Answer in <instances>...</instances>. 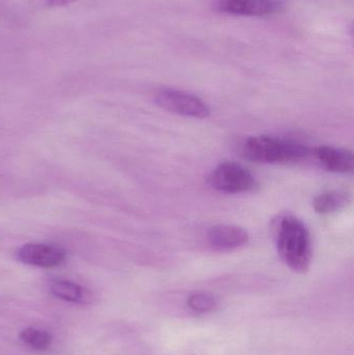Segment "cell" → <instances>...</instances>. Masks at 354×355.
<instances>
[{
    "instance_id": "1",
    "label": "cell",
    "mask_w": 354,
    "mask_h": 355,
    "mask_svg": "<svg viewBox=\"0 0 354 355\" xmlns=\"http://www.w3.org/2000/svg\"><path fill=\"white\" fill-rule=\"evenodd\" d=\"M276 245L281 260L293 272L303 275L313 259L311 235L305 223L292 214H284L276 220Z\"/></svg>"
},
{
    "instance_id": "2",
    "label": "cell",
    "mask_w": 354,
    "mask_h": 355,
    "mask_svg": "<svg viewBox=\"0 0 354 355\" xmlns=\"http://www.w3.org/2000/svg\"><path fill=\"white\" fill-rule=\"evenodd\" d=\"M241 153L249 162L265 164H293L307 159L311 154L303 144L267 135L247 139Z\"/></svg>"
},
{
    "instance_id": "3",
    "label": "cell",
    "mask_w": 354,
    "mask_h": 355,
    "mask_svg": "<svg viewBox=\"0 0 354 355\" xmlns=\"http://www.w3.org/2000/svg\"><path fill=\"white\" fill-rule=\"evenodd\" d=\"M213 189L224 193H245L257 187L254 175L236 162H224L216 166L207 178Z\"/></svg>"
},
{
    "instance_id": "4",
    "label": "cell",
    "mask_w": 354,
    "mask_h": 355,
    "mask_svg": "<svg viewBox=\"0 0 354 355\" xmlns=\"http://www.w3.org/2000/svg\"><path fill=\"white\" fill-rule=\"evenodd\" d=\"M155 102L162 110L179 116L205 119L211 114L209 106L201 98L178 89H159L155 94Z\"/></svg>"
},
{
    "instance_id": "5",
    "label": "cell",
    "mask_w": 354,
    "mask_h": 355,
    "mask_svg": "<svg viewBox=\"0 0 354 355\" xmlns=\"http://www.w3.org/2000/svg\"><path fill=\"white\" fill-rule=\"evenodd\" d=\"M17 260L23 264L41 268L58 266L66 260L67 254L58 246L45 243H27L16 252Z\"/></svg>"
},
{
    "instance_id": "6",
    "label": "cell",
    "mask_w": 354,
    "mask_h": 355,
    "mask_svg": "<svg viewBox=\"0 0 354 355\" xmlns=\"http://www.w3.org/2000/svg\"><path fill=\"white\" fill-rule=\"evenodd\" d=\"M276 0H214L213 10L236 16H265L278 12Z\"/></svg>"
},
{
    "instance_id": "7",
    "label": "cell",
    "mask_w": 354,
    "mask_h": 355,
    "mask_svg": "<svg viewBox=\"0 0 354 355\" xmlns=\"http://www.w3.org/2000/svg\"><path fill=\"white\" fill-rule=\"evenodd\" d=\"M208 243L220 252L238 250L249 243V233L243 227L234 225H218L210 227Z\"/></svg>"
},
{
    "instance_id": "8",
    "label": "cell",
    "mask_w": 354,
    "mask_h": 355,
    "mask_svg": "<svg viewBox=\"0 0 354 355\" xmlns=\"http://www.w3.org/2000/svg\"><path fill=\"white\" fill-rule=\"evenodd\" d=\"M314 155L328 172L336 174H351L354 170V156L349 150L332 146H320Z\"/></svg>"
},
{
    "instance_id": "9",
    "label": "cell",
    "mask_w": 354,
    "mask_h": 355,
    "mask_svg": "<svg viewBox=\"0 0 354 355\" xmlns=\"http://www.w3.org/2000/svg\"><path fill=\"white\" fill-rule=\"evenodd\" d=\"M351 202V196L342 190H330L318 194L313 200L314 210L319 214H332L342 210Z\"/></svg>"
},
{
    "instance_id": "10",
    "label": "cell",
    "mask_w": 354,
    "mask_h": 355,
    "mask_svg": "<svg viewBox=\"0 0 354 355\" xmlns=\"http://www.w3.org/2000/svg\"><path fill=\"white\" fill-rule=\"evenodd\" d=\"M50 291L52 295L55 296L58 300L73 302V304H85L89 300L85 288L66 279H56L52 282L50 285Z\"/></svg>"
},
{
    "instance_id": "11",
    "label": "cell",
    "mask_w": 354,
    "mask_h": 355,
    "mask_svg": "<svg viewBox=\"0 0 354 355\" xmlns=\"http://www.w3.org/2000/svg\"><path fill=\"white\" fill-rule=\"evenodd\" d=\"M19 337L25 345L39 352L48 349L52 344V336L48 331L35 327L25 329L21 331Z\"/></svg>"
},
{
    "instance_id": "12",
    "label": "cell",
    "mask_w": 354,
    "mask_h": 355,
    "mask_svg": "<svg viewBox=\"0 0 354 355\" xmlns=\"http://www.w3.org/2000/svg\"><path fill=\"white\" fill-rule=\"evenodd\" d=\"M187 304L193 312L197 314H209L218 309V302L214 296L208 293H195L189 296Z\"/></svg>"
},
{
    "instance_id": "13",
    "label": "cell",
    "mask_w": 354,
    "mask_h": 355,
    "mask_svg": "<svg viewBox=\"0 0 354 355\" xmlns=\"http://www.w3.org/2000/svg\"><path fill=\"white\" fill-rule=\"evenodd\" d=\"M35 1L41 6H47V8H60V6L74 3L78 0H35Z\"/></svg>"
}]
</instances>
